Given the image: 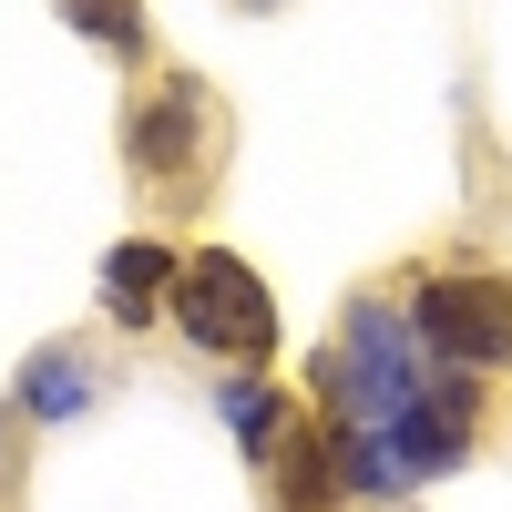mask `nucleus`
<instances>
[{
	"instance_id": "obj_3",
	"label": "nucleus",
	"mask_w": 512,
	"mask_h": 512,
	"mask_svg": "<svg viewBox=\"0 0 512 512\" xmlns=\"http://www.w3.org/2000/svg\"><path fill=\"white\" fill-rule=\"evenodd\" d=\"M216 144H226V103L195 72H154L134 93V113H123V164H134L144 195H195Z\"/></svg>"
},
{
	"instance_id": "obj_2",
	"label": "nucleus",
	"mask_w": 512,
	"mask_h": 512,
	"mask_svg": "<svg viewBox=\"0 0 512 512\" xmlns=\"http://www.w3.org/2000/svg\"><path fill=\"white\" fill-rule=\"evenodd\" d=\"M164 318H175L205 359H236V369H267V359H277V297H267V277H256L246 256H226V246H195L185 267H175Z\"/></svg>"
},
{
	"instance_id": "obj_5",
	"label": "nucleus",
	"mask_w": 512,
	"mask_h": 512,
	"mask_svg": "<svg viewBox=\"0 0 512 512\" xmlns=\"http://www.w3.org/2000/svg\"><path fill=\"white\" fill-rule=\"evenodd\" d=\"M21 410L31 420H72V410H93V349H31L21 359Z\"/></svg>"
},
{
	"instance_id": "obj_4",
	"label": "nucleus",
	"mask_w": 512,
	"mask_h": 512,
	"mask_svg": "<svg viewBox=\"0 0 512 512\" xmlns=\"http://www.w3.org/2000/svg\"><path fill=\"white\" fill-rule=\"evenodd\" d=\"M175 267H185L175 246L123 236V246L103 256V308H113V328H154V318H164V297H175Z\"/></svg>"
},
{
	"instance_id": "obj_1",
	"label": "nucleus",
	"mask_w": 512,
	"mask_h": 512,
	"mask_svg": "<svg viewBox=\"0 0 512 512\" xmlns=\"http://www.w3.org/2000/svg\"><path fill=\"white\" fill-rule=\"evenodd\" d=\"M400 308L431 349V369H461V379L512 369V277L502 267H431L400 287Z\"/></svg>"
},
{
	"instance_id": "obj_7",
	"label": "nucleus",
	"mask_w": 512,
	"mask_h": 512,
	"mask_svg": "<svg viewBox=\"0 0 512 512\" xmlns=\"http://www.w3.org/2000/svg\"><path fill=\"white\" fill-rule=\"evenodd\" d=\"M246 11H267V0H246Z\"/></svg>"
},
{
	"instance_id": "obj_6",
	"label": "nucleus",
	"mask_w": 512,
	"mask_h": 512,
	"mask_svg": "<svg viewBox=\"0 0 512 512\" xmlns=\"http://www.w3.org/2000/svg\"><path fill=\"white\" fill-rule=\"evenodd\" d=\"M62 21L93 41V52H113V62H144L154 52V21L134 11V0H62Z\"/></svg>"
}]
</instances>
